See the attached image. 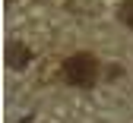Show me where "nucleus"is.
I'll return each mask as SVG.
<instances>
[{
    "label": "nucleus",
    "mask_w": 133,
    "mask_h": 123,
    "mask_svg": "<svg viewBox=\"0 0 133 123\" xmlns=\"http://www.w3.org/2000/svg\"><path fill=\"white\" fill-rule=\"evenodd\" d=\"M63 76H66L70 85L89 89V85H95V79H98V60L92 54H73L63 63Z\"/></svg>",
    "instance_id": "nucleus-1"
},
{
    "label": "nucleus",
    "mask_w": 133,
    "mask_h": 123,
    "mask_svg": "<svg viewBox=\"0 0 133 123\" xmlns=\"http://www.w3.org/2000/svg\"><path fill=\"white\" fill-rule=\"evenodd\" d=\"M6 63H10L13 69H22V66L29 63V47H22V44H10V47H6Z\"/></svg>",
    "instance_id": "nucleus-2"
},
{
    "label": "nucleus",
    "mask_w": 133,
    "mask_h": 123,
    "mask_svg": "<svg viewBox=\"0 0 133 123\" xmlns=\"http://www.w3.org/2000/svg\"><path fill=\"white\" fill-rule=\"evenodd\" d=\"M121 22H124L127 28H133V0L121 3Z\"/></svg>",
    "instance_id": "nucleus-3"
}]
</instances>
